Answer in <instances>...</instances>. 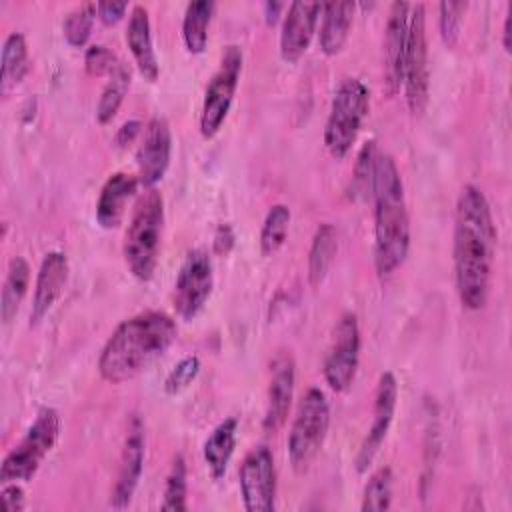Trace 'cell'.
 Wrapping results in <instances>:
<instances>
[{"label":"cell","mask_w":512,"mask_h":512,"mask_svg":"<svg viewBox=\"0 0 512 512\" xmlns=\"http://www.w3.org/2000/svg\"><path fill=\"white\" fill-rule=\"evenodd\" d=\"M496 240L498 232L486 194L466 184L456 200L452 240L454 282L466 310H480L488 302Z\"/></svg>","instance_id":"6da1fadb"},{"label":"cell","mask_w":512,"mask_h":512,"mask_svg":"<svg viewBox=\"0 0 512 512\" xmlns=\"http://www.w3.org/2000/svg\"><path fill=\"white\" fill-rule=\"evenodd\" d=\"M172 316L146 310L122 320L108 336L98 356V372L110 384H122L142 374L176 340Z\"/></svg>","instance_id":"7a4b0ae2"},{"label":"cell","mask_w":512,"mask_h":512,"mask_svg":"<svg viewBox=\"0 0 512 512\" xmlns=\"http://www.w3.org/2000/svg\"><path fill=\"white\" fill-rule=\"evenodd\" d=\"M374 268L380 278L392 276L410 250V216L400 170L390 154L376 156L374 184Z\"/></svg>","instance_id":"3957f363"},{"label":"cell","mask_w":512,"mask_h":512,"mask_svg":"<svg viewBox=\"0 0 512 512\" xmlns=\"http://www.w3.org/2000/svg\"><path fill=\"white\" fill-rule=\"evenodd\" d=\"M164 230V198L156 188H146L134 208L124 234V260L134 278L148 282L158 266Z\"/></svg>","instance_id":"277c9868"},{"label":"cell","mask_w":512,"mask_h":512,"mask_svg":"<svg viewBox=\"0 0 512 512\" xmlns=\"http://www.w3.org/2000/svg\"><path fill=\"white\" fill-rule=\"evenodd\" d=\"M370 110V90L356 76H344L330 102L324 126V146L332 158L342 160L354 146Z\"/></svg>","instance_id":"5b68a950"},{"label":"cell","mask_w":512,"mask_h":512,"mask_svg":"<svg viewBox=\"0 0 512 512\" xmlns=\"http://www.w3.org/2000/svg\"><path fill=\"white\" fill-rule=\"evenodd\" d=\"M60 426L58 410L42 406L20 442L4 456L0 464V484L30 482L54 448L60 436Z\"/></svg>","instance_id":"8992f818"},{"label":"cell","mask_w":512,"mask_h":512,"mask_svg":"<svg viewBox=\"0 0 512 512\" xmlns=\"http://www.w3.org/2000/svg\"><path fill=\"white\" fill-rule=\"evenodd\" d=\"M330 426V404L320 388H308L298 400L288 432V458L296 472H306L320 452Z\"/></svg>","instance_id":"52a82bcc"},{"label":"cell","mask_w":512,"mask_h":512,"mask_svg":"<svg viewBox=\"0 0 512 512\" xmlns=\"http://www.w3.org/2000/svg\"><path fill=\"white\" fill-rule=\"evenodd\" d=\"M402 86L408 110L420 116L428 106L430 96V66H428V36L424 4H410L408 34L402 64Z\"/></svg>","instance_id":"ba28073f"},{"label":"cell","mask_w":512,"mask_h":512,"mask_svg":"<svg viewBox=\"0 0 512 512\" xmlns=\"http://www.w3.org/2000/svg\"><path fill=\"white\" fill-rule=\"evenodd\" d=\"M242 72V48L238 44H228L222 50L220 64L206 84L204 100L200 108V134L204 138H214L222 128Z\"/></svg>","instance_id":"9c48e42d"},{"label":"cell","mask_w":512,"mask_h":512,"mask_svg":"<svg viewBox=\"0 0 512 512\" xmlns=\"http://www.w3.org/2000/svg\"><path fill=\"white\" fill-rule=\"evenodd\" d=\"M214 288V266L208 250H190L174 282V310L182 320H194L206 306Z\"/></svg>","instance_id":"30bf717a"},{"label":"cell","mask_w":512,"mask_h":512,"mask_svg":"<svg viewBox=\"0 0 512 512\" xmlns=\"http://www.w3.org/2000/svg\"><path fill=\"white\" fill-rule=\"evenodd\" d=\"M360 326L354 312H344L332 332V342L324 358V380L334 392H346L360 364Z\"/></svg>","instance_id":"8fae6325"},{"label":"cell","mask_w":512,"mask_h":512,"mask_svg":"<svg viewBox=\"0 0 512 512\" xmlns=\"http://www.w3.org/2000/svg\"><path fill=\"white\" fill-rule=\"evenodd\" d=\"M238 486L248 512H272L276 508V464L268 446L260 444L246 452L238 470Z\"/></svg>","instance_id":"7c38bea8"},{"label":"cell","mask_w":512,"mask_h":512,"mask_svg":"<svg viewBox=\"0 0 512 512\" xmlns=\"http://www.w3.org/2000/svg\"><path fill=\"white\" fill-rule=\"evenodd\" d=\"M146 456V436L144 422L138 414H130L126 424V434L122 442V452L118 460L116 480L110 492V506L116 510L126 508L132 502V496L138 488Z\"/></svg>","instance_id":"4fadbf2b"},{"label":"cell","mask_w":512,"mask_h":512,"mask_svg":"<svg viewBox=\"0 0 512 512\" xmlns=\"http://www.w3.org/2000/svg\"><path fill=\"white\" fill-rule=\"evenodd\" d=\"M396 404H398V380L390 370H386L380 374L378 384H376L370 430L366 432V436L358 448L356 460H354L356 470L360 474L372 466L376 454L380 452V448L388 436L390 424L394 420Z\"/></svg>","instance_id":"5bb4252c"},{"label":"cell","mask_w":512,"mask_h":512,"mask_svg":"<svg viewBox=\"0 0 512 512\" xmlns=\"http://www.w3.org/2000/svg\"><path fill=\"white\" fill-rule=\"evenodd\" d=\"M172 156V130L166 118L154 116L142 132L136 152L138 180L144 188H154L166 174Z\"/></svg>","instance_id":"9a60e30c"},{"label":"cell","mask_w":512,"mask_h":512,"mask_svg":"<svg viewBox=\"0 0 512 512\" xmlns=\"http://www.w3.org/2000/svg\"><path fill=\"white\" fill-rule=\"evenodd\" d=\"M296 382V362L288 350H280L270 362V382L266 394V410L262 418L264 432H278L290 412Z\"/></svg>","instance_id":"2e32d148"},{"label":"cell","mask_w":512,"mask_h":512,"mask_svg":"<svg viewBox=\"0 0 512 512\" xmlns=\"http://www.w3.org/2000/svg\"><path fill=\"white\" fill-rule=\"evenodd\" d=\"M408 2H392L388 10V20L384 26L382 40V78L384 88L390 96L400 92L402 86V64L406 50V34H408Z\"/></svg>","instance_id":"e0dca14e"},{"label":"cell","mask_w":512,"mask_h":512,"mask_svg":"<svg viewBox=\"0 0 512 512\" xmlns=\"http://www.w3.org/2000/svg\"><path fill=\"white\" fill-rule=\"evenodd\" d=\"M320 10V2L296 0L288 4L280 28V56L288 64L298 62L306 54L316 32Z\"/></svg>","instance_id":"ac0fdd59"},{"label":"cell","mask_w":512,"mask_h":512,"mask_svg":"<svg viewBox=\"0 0 512 512\" xmlns=\"http://www.w3.org/2000/svg\"><path fill=\"white\" fill-rule=\"evenodd\" d=\"M68 258L64 252L52 250L46 252L38 274H36V284H34V296H32V308H30V322L36 324L40 322L56 304L60 298L66 280H68Z\"/></svg>","instance_id":"d6986e66"},{"label":"cell","mask_w":512,"mask_h":512,"mask_svg":"<svg viewBox=\"0 0 512 512\" xmlns=\"http://www.w3.org/2000/svg\"><path fill=\"white\" fill-rule=\"evenodd\" d=\"M138 186V174L130 172H114L106 178L96 200V222L104 230H112L122 224L126 204L136 196Z\"/></svg>","instance_id":"ffe728a7"},{"label":"cell","mask_w":512,"mask_h":512,"mask_svg":"<svg viewBox=\"0 0 512 512\" xmlns=\"http://www.w3.org/2000/svg\"><path fill=\"white\" fill-rule=\"evenodd\" d=\"M126 44L128 50L140 70V74L148 82H156L160 74L158 56L152 42V28H150V16L146 6L134 4L130 8L128 24H126Z\"/></svg>","instance_id":"44dd1931"},{"label":"cell","mask_w":512,"mask_h":512,"mask_svg":"<svg viewBox=\"0 0 512 512\" xmlns=\"http://www.w3.org/2000/svg\"><path fill=\"white\" fill-rule=\"evenodd\" d=\"M354 12H356V2H324L322 4L318 44L324 54L334 56L344 48L350 34L352 20H354Z\"/></svg>","instance_id":"7402d4cb"},{"label":"cell","mask_w":512,"mask_h":512,"mask_svg":"<svg viewBox=\"0 0 512 512\" xmlns=\"http://www.w3.org/2000/svg\"><path fill=\"white\" fill-rule=\"evenodd\" d=\"M236 434H238V418L228 416L220 424H216V428L210 432V436L204 442L202 456L214 480L224 478L228 470V464L236 448Z\"/></svg>","instance_id":"603a6c76"},{"label":"cell","mask_w":512,"mask_h":512,"mask_svg":"<svg viewBox=\"0 0 512 512\" xmlns=\"http://www.w3.org/2000/svg\"><path fill=\"white\" fill-rule=\"evenodd\" d=\"M30 70L28 44L22 32H10L2 44L0 58V92L8 96L26 78Z\"/></svg>","instance_id":"cb8c5ba5"},{"label":"cell","mask_w":512,"mask_h":512,"mask_svg":"<svg viewBox=\"0 0 512 512\" xmlns=\"http://www.w3.org/2000/svg\"><path fill=\"white\" fill-rule=\"evenodd\" d=\"M338 252V232L330 222L316 228L308 250V282L318 288L328 276Z\"/></svg>","instance_id":"d4e9b609"},{"label":"cell","mask_w":512,"mask_h":512,"mask_svg":"<svg viewBox=\"0 0 512 512\" xmlns=\"http://www.w3.org/2000/svg\"><path fill=\"white\" fill-rule=\"evenodd\" d=\"M30 284V266L22 256H14L8 262L2 296H0V318L4 324H10L18 314V308L28 292Z\"/></svg>","instance_id":"484cf974"},{"label":"cell","mask_w":512,"mask_h":512,"mask_svg":"<svg viewBox=\"0 0 512 512\" xmlns=\"http://www.w3.org/2000/svg\"><path fill=\"white\" fill-rule=\"evenodd\" d=\"M214 12V2L194 0L186 4L182 18V40L190 54H202L208 44V28Z\"/></svg>","instance_id":"4316f807"},{"label":"cell","mask_w":512,"mask_h":512,"mask_svg":"<svg viewBox=\"0 0 512 512\" xmlns=\"http://www.w3.org/2000/svg\"><path fill=\"white\" fill-rule=\"evenodd\" d=\"M130 68L120 60L116 64V68L110 72V80L106 82L102 94H100V100L96 104V120L98 124H108L116 112L120 110L122 102H124V96L130 88Z\"/></svg>","instance_id":"83f0119b"},{"label":"cell","mask_w":512,"mask_h":512,"mask_svg":"<svg viewBox=\"0 0 512 512\" xmlns=\"http://www.w3.org/2000/svg\"><path fill=\"white\" fill-rule=\"evenodd\" d=\"M290 208L286 204H272L266 212V218L262 222L260 230V252L262 256H272L276 254L288 236V226H290Z\"/></svg>","instance_id":"f1b7e54d"},{"label":"cell","mask_w":512,"mask_h":512,"mask_svg":"<svg viewBox=\"0 0 512 512\" xmlns=\"http://www.w3.org/2000/svg\"><path fill=\"white\" fill-rule=\"evenodd\" d=\"M186 494H188V468H186L184 456L176 454L172 458L170 470L166 474L164 494H162L160 508L162 510H170V512H184V510H188Z\"/></svg>","instance_id":"f546056e"},{"label":"cell","mask_w":512,"mask_h":512,"mask_svg":"<svg viewBox=\"0 0 512 512\" xmlns=\"http://www.w3.org/2000/svg\"><path fill=\"white\" fill-rule=\"evenodd\" d=\"M376 142L366 140L356 156L352 180H350V196L354 200H366L372 196V184H374V168H376Z\"/></svg>","instance_id":"4dcf8cb0"},{"label":"cell","mask_w":512,"mask_h":512,"mask_svg":"<svg viewBox=\"0 0 512 512\" xmlns=\"http://www.w3.org/2000/svg\"><path fill=\"white\" fill-rule=\"evenodd\" d=\"M392 484H394V476L392 470L388 466L378 468L362 494V504L360 510L362 512H382L388 510L392 506Z\"/></svg>","instance_id":"1f68e13d"},{"label":"cell","mask_w":512,"mask_h":512,"mask_svg":"<svg viewBox=\"0 0 512 512\" xmlns=\"http://www.w3.org/2000/svg\"><path fill=\"white\" fill-rule=\"evenodd\" d=\"M94 18H96V4L94 2H82V4L74 6L64 16V22H62V34H64L66 42L74 48L84 46L90 38Z\"/></svg>","instance_id":"d6a6232c"},{"label":"cell","mask_w":512,"mask_h":512,"mask_svg":"<svg viewBox=\"0 0 512 512\" xmlns=\"http://www.w3.org/2000/svg\"><path fill=\"white\" fill-rule=\"evenodd\" d=\"M468 2H440L438 4V28L446 46H454L460 38L464 12Z\"/></svg>","instance_id":"836d02e7"},{"label":"cell","mask_w":512,"mask_h":512,"mask_svg":"<svg viewBox=\"0 0 512 512\" xmlns=\"http://www.w3.org/2000/svg\"><path fill=\"white\" fill-rule=\"evenodd\" d=\"M198 372H200V358L196 354L184 356L164 378V392L168 396H176L178 392H182L192 384Z\"/></svg>","instance_id":"e575fe53"},{"label":"cell","mask_w":512,"mask_h":512,"mask_svg":"<svg viewBox=\"0 0 512 512\" xmlns=\"http://www.w3.org/2000/svg\"><path fill=\"white\" fill-rule=\"evenodd\" d=\"M120 58L104 44H92L84 54V68L90 76H110Z\"/></svg>","instance_id":"d590c367"},{"label":"cell","mask_w":512,"mask_h":512,"mask_svg":"<svg viewBox=\"0 0 512 512\" xmlns=\"http://www.w3.org/2000/svg\"><path fill=\"white\" fill-rule=\"evenodd\" d=\"M126 10H128V2H114V0L96 2V14L104 24H116L126 14Z\"/></svg>","instance_id":"8d00e7d4"},{"label":"cell","mask_w":512,"mask_h":512,"mask_svg":"<svg viewBox=\"0 0 512 512\" xmlns=\"http://www.w3.org/2000/svg\"><path fill=\"white\" fill-rule=\"evenodd\" d=\"M2 502H4V508H6L8 512H20V510H24L26 502H24V490H22L20 482L2 484Z\"/></svg>","instance_id":"74e56055"},{"label":"cell","mask_w":512,"mask_h":512,"mask_svg":"<svg viewBox=\"0 0 512 512\" xmlns=\"http://www.w3.org/2000/svg\"><path fill=\"white\" fill-rule=\"evenodd\" d=\"M234 230L230 224H218L216 232H214V240H212V246H214V252L216 254H228L234 246Z\"/></svg>","instance_id":"f35d334b"},{"label":"cell","mask_w":512,"mask_h":512,"mask_svg":"<svg viewBox=\"0 0 512 512\" xmlns=\"http://www.w3.org/2000/svg\"><path fill=\"white\" fill-rule=\"evenodd\" d=\"M142 132H144V126H142L140 120H126V122L118 128V132H116V144H118L120 148H126V146H130Z\"/></svg>","instance_id":"ab89813d"},{"label":"cell","mask_w":512,"mask_h":512,"mask_svg":"<svg viewBox=\"0 0 512 512\" xmlns=\"http://www.w3.org/2000/svg\"><path fill=\"white\" fill-rule=\"evenodd\" d=\"M284 10V4L282 2H276V0H268L264 2V18H266V24H274L280 16V12Z\"/></svg>","instance_id":"60d3db41"},{"label":"cell","mask_w":512,"mask_h":512,"mask_svg":"<svg viewBox=\"0 0 512 512\" xmlns=\"http://www.w3.org/2000/svg\"><path fill=\"white\" fill-rule=\"evenodd\" d=\"M502 48L506 52L512 50V12L510 10L506 12V18L502 24Z\"/></svg>","instance_id":"b9f144b4"}]
</instances>
